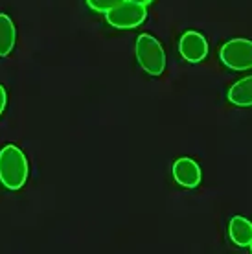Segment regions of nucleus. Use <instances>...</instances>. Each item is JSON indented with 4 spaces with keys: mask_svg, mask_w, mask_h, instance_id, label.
Segmentation results:
<instances>
[{
    "mask_svg": "<svg viewBox=\"0 0 252 254\" xmlns=\"http://www.w3.org/2000/svg\"><path fill=\"white\" fill-rule=\"evenodd\" d=\"M30 175V164L24 151L15 144H7L0 149V183L11 191L20 190Z\"/></svg>",
    "mask_w": 252,
    "mask_h": 254,
    "instance_id": "f257e3e1",
    "label": "nucleus"
},
{
    "mask_svg": "<svg viewBox=\"0 0 252 254\" xmlns=\"http://www.w3.org/2000/svg\"><path fill=\"white\" fill-rule=\"evenodd\" d=\"M134 56L136 61L142 66L144 72L149 76L157 77L160 76L166 68V54L164 48L160 45V41L155 39L149 33H142L138 35L136 43H134Z\"/></svg>",
    "mask_w": 252,
    "mask_h": 254,
    "instance_id": "f03ea898",
    "label": "nucleus"
},
{
    "mask_svg": "<svg viewBox=\"0 0 252 254\" xmlns=\"http://www.w3.org/2000/svg\"><path fill=\"white\" fill-rule=\"evenodd\" d=\"M221 63L234 72H245L252 68V41L230 39L219 50Z\"/></svg>",
    "mask_w": 252,
    "mask_h": 254,
    "instance_id": "7ed1b4c3",
    "label": "nucleus"
},
{
    "mask_svg": "<svg viewBox=\"0 0 252 254\" xmlns=\"http://www.w3.org/2000/svg\"><path fill=\"white\" fill-rule=\"evenodd\" d=\"M147 6L136 4L131 0H124L122 4L113 7L111 11L105 13V20L116 30H132L138 28L147 19Z\"/></svg>",
    "mask_w": 252,
    "mask_h": 254,
    "instance_id": "20e7f679",
    "label": "nucleus"
},
{
    "mask_svg": "<svg viewBox=\"0 0 252 254\" xmlns=\"http://www.w3.org/2000/svg\"><path fill=\"white\" fill-rule=\"evenodd\" d=\"M208 41L199 32H184L179 39V54L188 63H201L208 58Z\"/></svg>",
    "mask_w": 252,
    "mask_h": 254,
    "instance_id": "39448f33",
    "label": "nucleus"
},
{
    "mask_svg": "<svg viewBox=\"0 0 252 254\" xmlns=\"http://www.w3.org/2000/svg\"><path fill=\"white\" fill-rule=\"evenodd\" d=\"M171 173H173V179H175L179 185L183 188H188V190H193L201 185V168L193 159L189 157H181L173 162V168H171Z\"/></svg>",
    "mask_w": 252,
    "mask_h": 254,
    "instance_id": "423d86ee",
    "label": "nucleus"
},
{
    "mask_svg": "<svg viewBox=\"0 0 252 254\" xmlns=\"http://www.w3.org/2000/svg\"><path fill=\"white\" fill-rule=\"evenodd\" d=\"M228 236L234 245L247 249L252 242V221L243 216H234L228 223Z\"/></svg>",
    "mask_w": 252,
    "mask_h": 254,
    "instance_id": "0eeeda50",
    "label": "nucleus"
},
{
    "mask_svg": "<svg viewBox=\"0 0 252 254\" xmlns=\"http://www.w3.org/2000/svg\"><path fill=\"white\" fill-rule=\"evenodd\" d=\"M228 102L236 107H252V76L236 81L228 89Z\"/></svg>",
    "mask_w": 252,
    "mask_h": 254,
    "instance_id": "6e6552de",
    "label": "nucleus"
},
{
    "mask_svg": "<svg viewBox=\"0 0 252 254\" xmlns=\"http://www.w3.org/2000/svg\"><path fill=\"white\" fill-rule=\"evenodd\" d=\"M17 43V28L6 13H0V58H7Z\"/></svg>",
    "mask_w": 252,
    "mask_h": 254,
    "instance_id": "1a4fd4ad",
    "label": "nucleus"
},
{
    "mask_svg": "<svg viewBox=\"0 0 252 254\" xmlns=\"http://www.w3.org/2000/svg\"><path fill=\"white\" fill-rule=\"evenodd\" d=\"M87 2V6L96 13H105L111 11L113 7H116L118 4H122L124 0H85Z\"/></svg>",
    "mask_w": 252,
    "mask_h": 254,
    "instance_id": "9d476101",
    "label": "nucleus"
},
{
    "mask_svg": "<svg viewBox=\"0 0 252 254\" xmlns=\"http://www.w3.org/2000/svg\"><path fill=\"white\" fill-rule=\"evenodd\" d=\"M7 105V94H6V89L0 85V116H2V113H4V109H6Z\"/></svg>",
    "mask_w": 252,
    "mask_h": 254,
    "instance_id": "9b49d317",
    "label": "nucleus"
},
{
    "mask_svg": "<svg viewBox=\"0 0 252 254\" xmlns=\"http://www.w3.org/2000/svg\"><path fill=\"white\" fill-rule=\"evenodd\" d=\"M131 2H136V4H144V6H149L153 0H131Z\"/></svg>",
    "mask_w": 252,
    "mask_h": 254,
    "instance_id": "f8f14e48",
    "label": "nucleus"
},
{
    "mask_svg": "<svg viewBox=\"0 0 252 254\" xmlns=\"http://www.w3.org/2000/svg\"><path fill=\"white\" fill-rule=\"evenodd\" d=\"M249 249H251V253H252V242H251V245H249Z\"/></svg>",
    "mask_w": 252,
    "mask_h": 254,
    "instance_id": "ddd939ff",
    "label": "nucleus"
}]
</instances>
